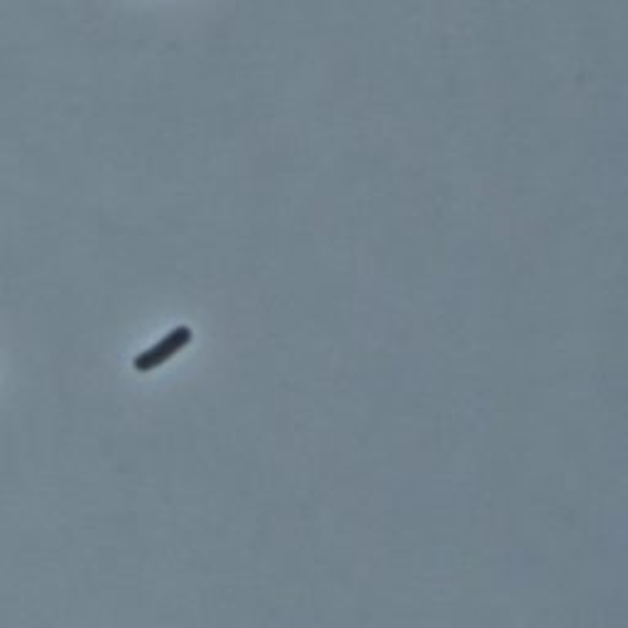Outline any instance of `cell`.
<instances>
[{
	"mask_svg": "<svg viewBox=\"0 0 628 628\" xmlns=\"http://www.w3.org/2000/svg\"><path fill=\"white\" fill-rule=\"evenodd\" d=\"M189 341H192V329L189 327H177L163 341H157L155 347L143 351L141 357L133 361V367L138 369V371H143V373L153 371L157 367H163V363H167L169 359H173L175 353H179L182 349H185Z\"/></svg>",
	"mask_w": 628,
	"mask_h": 628,
	"instance_id": "cell-1",
	"label": "cell"
}]
</instances>
